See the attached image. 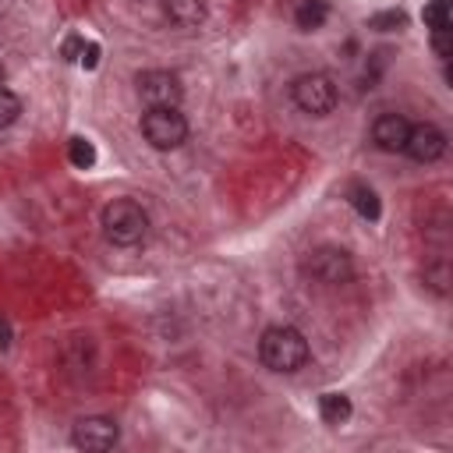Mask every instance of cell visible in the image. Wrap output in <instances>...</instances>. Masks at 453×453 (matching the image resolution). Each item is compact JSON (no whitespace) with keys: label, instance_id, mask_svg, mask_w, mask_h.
Wrapping results in <instances>:
<instances>
[{"label":"cell","instance_id":"cell-6","mask_svg":"<svg viewBox=\"0 0 453 453\" xmlns=\"http://www.w3.org/2000/svg\"><path fill=\"white\" fill-rule=\"evenodd\" d=\"M134 85H138L142 103H149V106H180L184 88H180V78L173 71H159V67L142 71L134 78Z\"/></svg>","mask_w":453,"mask_h":453},{"label":"cell","instance_id":"cell-5","mask_svg":"<svg viewBox=\"0 0 453 453\" xmlns=\"http://www.w3.org/2000/svg\"><path fill=\"white\" fill-rule=\"evenodd\" d=\"M290 99L301 113L308 117H326L333 113L336 106V81L326 74V71H308V74H297L294 85H290Z\"/></svg>","mask_w":453,"mask_h":453},{"label":"cell","instance_id":"cell-12","mask_svg":"<svg viewBox=\"0 0 453 453\" xmlns=\"http://www.w3.org/2000/svg\"><path fill=\"white\" fill-rule=\"evenodd\" d=\"M350 411H354L350 396H343V393H322L319 396V414L326 425H343L350 418Z\"/></svg>","mask_w":453,"mask_h":453},{"label":"cell","instance_id":"cell-8","mask_svg":"<svg viewBox=\"0 0 453 453\" xmlns=\"http://www.w3.org/2000/svg\"><path fill=\"white\" fill-rule=\"evenodd\" d=\"M403 152L414 159V163H435L442 159L446 152V134L435 127V124H411L407 131V142H403Z\"/></svg>","mask_w":453,"mask_h":453},{"label":"cell","instance_id":"cell-19","mask_svg":"<svg viewBox=\"0 0 453 453\" xmlns=\"http://www.w3.org/2000/svg\"><path fill=\"white\" fill-rule=\"evenodd\" d=\"M0 78H4V67H0Z\"/></svg>","mask_w":453,"mask_h":453},{"label":"cell","instance_id":"cell-1","mask_svg":"<svg viewBox=\"0 0 453 453\" xmlns=\"http://www.w3.org/2000/svg\"><path fill=\"white\" fill-rule=\"evenodd\" d=\"M308 357H311V347H308L304 333L294 329V326H269V329L258 336V361H262L269 372L290 375V372L304 368Z\"/></svg>","mask_w":453,"mask_h":453},{"label":"cell","instance_id":"cell-15","mask_svg":"<svg viewBox=\"0 0 453 453\" xmlns=\"http://www.w3.org/2000/svg\"><path fill=\"white\" fill-rule=\"evenodd\" d=\"M67 152H71V163H74L78 170H88V166L96 163V149H92V142H85V138H71Z\"/></svg>","mask_w":453,"mask_h":453},{"label":"cell","instance_id":"cell-11","mask_svg":"<svg viewBox=\"0 0 453 453\" xmlns=\"http://www.w3.org/2000/svg\"><path fill=\"white\" fill-rule=\"evenodd\" d=\"M326 18H329V4H326V0H301V4L294 7V21H297V28H304V32L322 28Z\"/></svg>","mask_w":453,"mask_h":453},{"label":"cell","instance_id":"cell-7","mask_svg":"<svg viewBox=\"0 0 453 453\" xmlns=\"http://www.w3.org/2000/svg\"><path fill=\"white\" fill-rule=\"evenodd\" d=\"M117 439H120L117 421H113V418H103V414H96V418H81V421L74 425V432H71V442H74L78 449H88V453L113 449Z\"/></svg>","mask_w":453,"mask_h":453},{"label":"cell","instance_id":"cell-10","mask_svg":"<svg viewBox=\"0 0 453 453\" xmlns=\"http://www.w3.org/2000/svg\"><path fill=\"white\" fill-rule=\"evenodd\" d=\"M163 14L180 28H195L205 21L209 7H205V0H163Z\"/></svg>","mask_w":453,"mask_h":453},{"label":"cell","instance_id":"cell-17","mask_svg":"<svg viewBox=\"0 0 453 453\" xmlns=\"http://www.w3.org/2000/svg\"><path fill=\"white\" fill-rule=\"evenodd\" d=\"M368 25H372V28H379V32L400 28V25H403V11H386V14H372V18H368Z\"/></svg>","mask_w":453,"mask_h":453},{"label":"cell","instance_id":"cell-4","mask_svg":"<svg viewBox=\"0 0 453 453\" xmlns=\"http://www.w3.org/2000/svg\"><path fill=\"white\" fill-rule=\"evenodd\" d=\"M142 138L159 149V152H170L177 145L188 142V120L177 106H149L142 113Z\"/></svg>","mask_w":453,"mask_h":453},{"label":"cell","instance_id":"cell-13","mask_svg":"<svg viewBox=\"0 0 453 453\" xmlns=\"http://www.w3.org/2000/svg\"><path fill=\"white\" fill-rule=\"evenodd\" d=\"M350 205H354L365 219H379V198H375V191H372V188L354 184V188H350Z\"/></svg>","mask_w":453,"mask_h":453},{"label":"cell","instance_id":"cell-2","mask_svg":"<svg viewBox=\"0 0 453 453\" xmlns=\"http://www.w3.org/2000/svg\"><path fill=\"white\" fill-rule=\"evenodd\" d=\"M99 223H103L106 241L117 244V248H134L149 234V212L134 198H113V202H106Z\"/></svg>","mask_w":453,"mask_h":453},{"label":"cell","instance_id":"cell-3","mask_svg":"<svg viewBox=\"0 0 453 453\" xmlns=\"http://www.w3.org/2000/svg\"><path fill=\"white\" fill-rule=\"evenodd\" d=\"M301 273H304V280L315 283V287H343V283H350V276H354V258H350L343 248L322 244V248H311V251L301 258Z\"/></svg>","mask_w":453,"mask_h":453},{"label":"cell","instance_id":"cell-16","mask_svg":"<svg viewBox=\"0 0 453 453\" xmlns=\"http://www.w3.org/2000/svg\"><path fill=\"white\" fill-rule=\"evenodd\" d=\"M425 25L432 32H449V11H446V0H432L425 7Z\"/></svg>","mask_w":453,"mask_h":453},{"label":"cell","instance_id":"cell-14","mask_svg":"<svg viewBox=\"0 0 453 453\" xmlns=\"http://www.w3.org/2000/svg\"><path fill=\"white\" fill-rule=\"evenodd\" d=\"M18 117H21V99L7 85H0V127H11Z\"/></svg>","mask_w":453,"mask_h":453},{"label":"cell","instance_id":"cell-9","mask_svg":"<svg viewBox=\"0 0 453 453\" xmlns=\"http://www.w3.org/2000/svg\"><path fill=\"white\" fill-rule=\"evenodd\" d=\"M407 131H411V120L403 113H396V110H386V113H379L372 120V142L382 152H403Z\"/></svg>","mask_w":453,"mask_h":453},{"label":"cell","instance_id":"cell-18","mask_svg":"<svg viewBox=\"0 0 453 453\" xmlns=\"http://www.w3.org/2000/svg\"><path fill=\"white\" fill-rule=\"evenodd\" d=\"M432 276H435V283H432V287H435V294H446V265H442V262L432 269Z\"/></svg>","mask_w":453,"mask_h":453}]
</instances>
